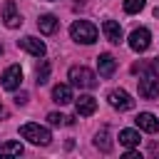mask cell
<instances>
[{
  "mask_svg": "<svg viewBox=\"0 0 159 159\" xmlns=\"http://www.w3.org/2000/svg\"><path fill=\"white\" fill-rule=\"evenodd\" d=\"M67 77H70V84H72V87H80V89H94V87H97V75H94L89 67H84V65L70 67Z\"/></svg>",
  "mask_w": 159,
  "mask_h": 159,
  "instance_id": "obj_1",
  "label": "cell"
},
{
  "mask_svg": "<svg viewBox=\"0 0 159 159\" xmlns=\"http://www.w3.org/2000/svg\"><path fill=\"white\" fill-rule=\"evenodd\" d=\"M20 137H22V139H27V142H32V144H37V147H47V144L52 142L50 129H47V127L35 124V122L22 124V127H20Z\"/></svg>",
  "mask_w": 159,
  "mask_h": 159,
  "instance_id": "obj_2",
  "label": "cell"
},
{
  "mask_svg": "<svg viewBox=\"0 0 159 159\" xmlns=\"http://www.w3.org/2000/svg\"><path fill=\"white\" fill-rule=\"evenodd\" d=\"M70 35H72V40H75V42L92 45V42L97 40L99 30H97L92 22H87V20H75V22L70 25Z\"/></svg>",
  "mask_w": 159,
  "mask_h": 159,
  "instance_id": "obj_3",
  "label": "cell"
},
{
  "mask_svg": "<svg viewBox=\"0 0 159 159\" xmlns=\"http://www.w3.org/2000/svg\"><path fill=\"white\" fill-rule=\"evenodd\" d=\"M137 84H139V97H142V99H157V97H159V75H157V72H152V75H139Z\"/></svg>",
  "mask_w": 159,
  "mask_h": 159,
  "instance_id": "obj_4",
  "label": "cell"
},
{
  "mask_svg": "<svg viewBox=\"0 0 159 159\" xmlns=\"http://www.w3.org/2000/svg\"><path fill=\"white\" fill-rule=\"evenodd\" d=\"M20 82H22V70H20V65H10V67L2 72V77H0V84H2V89H7V92H15V89L20 87Z\"/></svg>",
  "mask_w": 159,
  "mask_h": 159,
  "instance_id": "obj_5",
  "label": "cell"
},
{
  "mask_svg": "<svg viewBox=\"0 0 159 159\" xmlns=\"http://www.w3.org/2000/svg\"><path fill=\"white\" fill-rule=\"evenodd\" d=\"M107 99H109V104H112L114 109H119V112H129V109L134 107V99H132V94H129L127 89H112V92L107 94Z\"/></svg>",
  "mask_w": 159,
  "mask_h": 159,
  "instance_id": "obj_6",
  "label": "cell"
},
{
  "mask_svg": "<svg viewBox=\"0 0 159 159\" xmlns=\"http://www.w3.org/2000/svg\"><path fill=\"white\" fill-rule=\"evenodd\" d=\"M149 45H152V32H149L147 27L132 30V35H129V47H132L134 52H144V50H149Z\"/></svg>",
  "mask_w": 159,
  "mask_h": 159,
  "instance_id": "obj_7",
  "label": "cell"
},
{
  "mask_svg": "<svg viewBox=\"0 0 159 159\" xmlns=\"http://www.w3.org/2000/svg\"><path fill=\"white\" fill-rule=\"evenodd\" d=\"M17 47L25 50V52H30V55H35V57H45V52H47L45 42L37 40V37H32V35H25L22 40H17Z\"/></svg>",
  "mask_w": 159,
  "mask_h": 159,
  "instance_id": "obj_8",
  "label": "cell"
},
{
  "mask_svg": "<svg viewBox=\"0 0 159 159\" xmlns=\"http://www.w3.org/2000/svg\"><path fill=\"white\" fill-rule=\"evenodd\" d=\"M2 22H5V27H10V30H15V27L22 25V17H20L17 5H15L12 0H5V5H2Z\"/></svg>",
  "mask_w": 159,
  "mask_h": 159,
  "instance_id": "obj_9",
  "label": "cell"
},
{
  "mask_svg": "<svg viewBox=\"0 0 159 159\" xmlns=\"http://www.w3.org/2000/svg\"><path fill=\"white\" fill-rule=\"evenodd\" d=\"M75 109H77L80 117H92V114L97 112V99H94L92 94H80V97L75 99Z\"/></svg>",
  "mask_w": 159,
  "mask_h": 159,
  "instance_id": "obj_10",
  "label": "cell"
},
{
  "mask_svg": "<svg viewBox=\"0 0 159 159\" xmlns=\"http://www.w3.org/2000/svg\"><path fill=\"white\" fill-rule=\"evenodd\" d=\"M134 124H137L142 132H147V134H154V132L159 129V119H157L152 112H139L137 119H134Z\"/></svg>",
  "mask_w": 159,
  "mask_h": 159,
  "instance_id": "obj_11",
  "label": "cell"
},
{
  "mask_svg": "<svg viewBox=\"0 0 159 159\" xmlns=\"http://www.w3.org/2000/svg\"><path fill=\"white\" fill-rule=\"evenodd\" d=\"M114 70H117V60L109 52H102L97 57V72H99V77H112Z\"/></svg>",
  "mask_w": 159,
  "mask_h": 159,
  "instance_id": "obj_12",
  "label": "cell"
},
{
  "mask_svg": "<svg viewBox=\"0 0 159 159\" xmlns=\"http://www.w3.org/2000/svg\"><path fill=\"white\" fill-rule=\"evenodd\" d=\"M102 32H104V37H107L112 45H119V42H122V27H119L117 20H104V22H102Z\"/></svg>",
  "mask_w": 159,
  "mask_h": 159,
  "instance_id": "obj_13",
  "label": "cell"
},
{
  "mask_svg": "<svg viewBox=\"0 0 159 159\" xmlns=\"http://www.w3.org/2000/svg\"><path fill=\"white\" fill-rule=\"evenodd\" d=\"M75 97H72V84H55L52 87V102L57 104H70Z\"/></svg>",
  "mask_w": 159,
  "mask_h": 159,
  "instance_id": "obj_14",
  "label": "cell"
},
{
  "mask_svg": "<svg viewBox=\"0 0 159 159\" xmlns=\"http://www.w3.org/2000/svg\"><path fill=\"white\" fill-rule=\"evenodd\" d=\"M57 25H60V20H57L55 15H40V17H37V27H40L42 35H52V32L57 30Z\"/></svg>",
  "mask_w": 159,
  "mask_h": 159,
  "instance_id": "obj_15",
  "label": "cell"
},
{
  "mask_svg": "<svg viewBox=\"0 0 159 159\" xmlns=\"http://www.w3.org/2000/svg\"><path fill=\"white\" fill-rule=\"evenodd\" d=\"M139 132L137 129H122L119 132V144L122 147H129V149H134V147H139Z\"/></svg>",
  "mask_w": 159,
  "mask_h": 159,
  "instance_id": "obj_16",
  "label": "cell"
},
{
  "mask_svg": "<svg viewBox=\"0 0 159 159\" xmlns=\"http://www.w3.org/2000/svg\"><path fill=\"white\" fill-rule=\"evenodd\" d=\"M94 147L99 152H112V139H109V127H102L94 134Z\"/></svg>",
  "mask_w": 159,
  "mask_h": 159,
  "instance_id": "obj_17",
  "label": "cell"
},
{
  "mask_svg": "<svg viewBox=\"0 0 159 159\" xmlns=\"http://www.w3.org/2000/svg\"><path fill=\"white\" fill-rule=\"evenodd\" d=\"M20 154H22L20 142H2L0 144V157H20Z\"/></svg>",
  "mask_w": 159,
  "mask_h": 159,
  "instance_id": "obj_18",
  "label": "cell"
},
{
  "mask_svg": "<svg viewBox=\"0 0 159 159\" xmlns=\"http://www.w3.org/2000/svg\"><path fill=\"white\" fill-rule=\"evenodd\" d=\"M72 122H75L72 117L60 114V112H50V114H47V124H52V127H70Z\"/></svg>",
  "mask_w": 159,
  "mask_h": 159,
  "instance_id": "obj_19",
  "label": "cell"
},
{
  "mask_svg": "<svg viewBox=\"0 0 159 159\" xmlns=\"http://www.w3.org/2000/svg\"><path fill=\"white\" fill-rule=\"evenodd\" d=\"M35 77H37V84H47V80H50V62H47V60H42V62L37 65Z\"/></svg>",
  "mask_w": 159,
  "mask_h": 159,
  "instance_id": "obj_20",
  "label": "cell"
},
{
  "mask_svg": "<svg viewBox=\"0 0 159 159\" xmlns=\"http://www.w3.org/2000/svg\"><path fill=\"white\" fill-rule=\"evenodd\" d=\"M132 72H134V75H137V72H139V75H152V72H157V62H154V60H149V62H139V65L132 67Z\"/></svg>",
  "mask_w": 159,
  "mask_h": 159,
  "instance_id": "obj_21",
  "label": "cell"
},
{
  "mask_svg": "<svg viewBox=\"0 0 159 159\" xmlns=\"http://www.w3.org/2000/svg\"><path fill=\"white\" fill-rule=\"evenodd\" d=\"M139 10H144V0H124V12L127 15H137Z\"/></svg>",
  "mask_w": 159,
  "mask_h": 159,
  "instance_id": "obj_22",
  "label": "cell"
},
{
  "mask_svg": "<svg viewBox=\"0 0 159 159\" xmlns=\"http://www.w3.org/2000/svg\"><path fill=\"white\" fill-rule=\"evenodd\" d=\"M15 104H27V92H17L15 94Z\"/></svg>",
  "mask_w": 159,
  "mask_h": 159,
  "instance_id": "obj_23",
  "label": "cell"
},
{
  "mask_svg": "<svg viewBox=\"0 0 159 159\" xmlns=\"http://www.w3.org/2000/svg\"><path fill=\"white\" fill-rule=\"evenodd\" d=\"M124 159H142V154H139V152H134V149H129V152L124 154Z\"/></svg>",
  "mask_w": 159,
  "mask_h": 159,
  "instance_id": "obj_24",
  "label": "cell"
},
{
  "mask_svg": "<svg viewBox=\"0 0 159 159\" xmlns=\"http://www.w3.org/2000/svg\"><path fill=\"white\" fill-rule=\"evenodd\" d=\"M75 5H84V0H75Z\"/></svg>",
  "mask_w": 159,
  "mask_h": 159,
  "instance_id": "obj_25",
  "label": "cell"
},
{
  "mask_svg": "<svg viewBox=\"0 0 159 159\" xmlns=\"http://www.w3.org/2000/svg\"><path fill=\"white\" fill-rule=\"evenodd\" d=\"M154 17H159V7H154Z\"/></svg>",
  "mask_w": 159,
  "mask_h": 159,
  "instance_id": "obj_26",
  "label": "cell"
},
{
  "mask_svg": "<svg viewBox=\"0 0 159 159\" xmlns=\"http://www.w3.org/2000/svg\"><path fill=\"white\" fill-rule=\"evenodd\" d=\"M2 114H5V109H2V104H0V117H2Z\"/></svg>",
  "mask_w": 159,
  "mask_h": 159,
  "instance_id": "obj_27",
  "label": "cell"
},
{
  "mask_svg": "<svg viewBox=\"0 0 159 159\" xmlns=\"http://www.w3.org/2000/svg\"><path fill=\"white\" fill-rule=\"evenodd\" d=\"M0 55H2V45H0Z\"/></svg>",
  "mask_w": 159,
  "mask_h": 159,
  "instance_id": "obj_28",
  "label": "cell"
}]
</instances>
